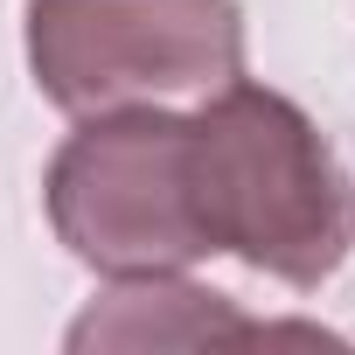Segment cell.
<instances>
[{"label":"cell","instance_id":"obj_1","mask_svg":"<svg viewBox=\"0 0 355 355\" xmlns=\"http://www.w3.org/2000/svg\"><path fill=\"white\" fill-rule=\"evenodd\" d=\"M189 209L209 251L244 258L286 286H320L355 251V196L313 119L265 84H216L202 112H189Z\"/></svg>","mask_w":355,"mask_h":355},{"label":"cell","instance_id":"obj_2","mask_svg":"<svg viewBox=\"0 0 355 355\" xmlns=\"http://www.w3.org/2000/svg\"><path fill=\"white\" fill-rule=\"evenodd\" d=\"M189 119L119 105L63 139L49 160V223L105 279H160L209 258V237L189 209Z\"/></svg>","mask_w":355,"mask_h":355},{"label":"cell","instance_id":"obj_3","mask_svg":"<svg viewBox=\"0 0 355 355\" xmlns=\"http://www.w3.org/2000/svg\"><path fill=\"white\" fill-rule=\"evenodd\" d=\"M28 70L63 112H119L244 77L237 0H28Z\"/></svg>","mask_w":355,"mask_h":355},{"label":"cell","instance_id":"obj_4","mask_svg":"<svg viewBox=\"0 0 355 355\" xmlns=\"http://www.w3.org/2000/svg\"><path fill=\"white\" fill-rule=\"evenodd\" d=\"M258 334H279V327H251L223 306V293H202V286H182L174 272L160 279H125V293H112L105 313L77 320L70 348H91V341H119V348H196V341H258Z\"/></svg>","mask_w":355,"mask_h":355}]
</instances>
